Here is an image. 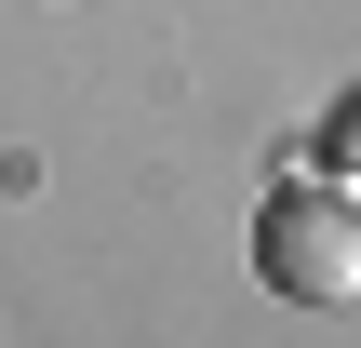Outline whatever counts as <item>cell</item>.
I'll use <instances>...</instances> for the list:
<instances>
[{
	"label": "cell",
	"instance_id": "obj_1",
	"mask_svg": "<svg viewBox=\"0 0 361 348\" xmlns=\"http://www.w3.org/2000/svg\"><path fill=\"white\" fill-rule=\"evenodd\" d=\"M255 268L295 308H348L361 295V174H281L255 215Z\"/></svg>",
	"mask_w": 361,
	"mask_h": 348
}]
</instances>
